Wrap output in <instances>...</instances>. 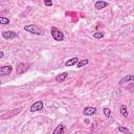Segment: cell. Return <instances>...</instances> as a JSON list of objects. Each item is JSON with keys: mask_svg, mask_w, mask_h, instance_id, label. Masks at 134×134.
<instances>
[{"mask_svg": "<svg viewBox=\"0 0 134 134\" xmlns=\"http://www.w3.org/2000/svg\"><path fill=\"white\" fill-rule=\"evenodd\" d=\"M93 37H94L95 39H102V38L104 37V34L100 32V31H96V32L93 34Z\"/></svg>", "mask_w": 134, "mask_h": 134, "instance_id": "obj_17", "label": "cell"}, {"mask_svg": "<svg viewBox=\"0 0 134 134\" xmlns=\"http://www.w3.org/2000/svg\"><path fill=\"white\" fill-rule=\"evenodd\" d=\"M0 84H1V83H0Z\"/></svg>", "mask_w": 134, "mask_h": 134, "instance_id": "obj_22", "label": "cell"}, {"mask_svg": "<svg viewBox=\"0 0 134 134\" xmlns=\"http://www.w3.org/2000/svg\"><path fill=\"white\" fill-rule=\"evenodd\" d=\"M117 130H119L120 132H125V133H126V132H129V129H128L127 127H122V126L117 128Z\"/></svg>", "mask_w": 134, "mask_h": 134, "instance_id": "obj_19", "label": "cell"}, {"mask_svg": "<svg viewBox=\"0 0 134 134\" xmlns=\"http://www.w3.org/2000/svg\"><path fill=\"white\" fill-rule=\"evenodd\" d=\"M79 61H80V60H79L77 57H74V58H71V59L67 60V61L65 62V66H66V67H70V66H73V65L78 64V62H79Z\"/></svg>", "mask_w": 134, "mask_h": 134, "instance_id": "obj_11", "label": "cell"}, {"mask_svg": "<svg viewBox=\"0 0 134 134\" xmlns=\"http://www.w3.org/2000/svg\"><path fill=\"white\" fill-rule=\"evenodd\" d=\"M44 4H45L46 6H53L54 2L52 1V0H44Z\"/></svg>", "mask_w": 134, "mask_h": 134, "instance_id": "obj_20", "label": "cell"}, {"mask_svg": "<svg viewBox=\"0 0 134 134\" xmlns=\"http://www.w3.org/2000/svg\"><path fill=\"white\" fill-rule=\"evenodd\" d=\"M95 112H96V108H94V107H86L83 111L84 115H86V116H90V115L94 114Z\"/></svg>", "mask_w": 134, "mask_h": 134, "instance_id": "obj_9", "label": "cell"}, {"mask_svg": "<svg viewBox=\"0 0 134 134\" xmlns=\"http://www.w3.org/2000/svg\"><path fill=\"white\" fill-rule=\"evenodd\" d=\"M43 106H44V104H43L42 100H37V102H35V103H34V104L30 106V111H31V112L39 111V110H41V109L43 108Z\"/></svg>", "mask_w": 134, "mask_h": 134, "instance_id": "obj_6", "label": "cell"}, {"mask_svg": "<svg viewBox=\"0 0 134 134\" xmlns=\"http://www.w3.org/2000/svg\"><path fill=\"white\" fill-rule=\"evenodd\" d=\"M132 81H134V77L132 76V74H129V76H127V77H125V78H123L120 82H119V85L120 86H122V85H124L125 83H128V82H132Z\"/></svg>", "mask_w": 134, "mask_h": 134, "instance_id": "obj_10", "label": "cell"}, {"mask_svg": "<svg viewBox=\"0 0 134 134\" xmlns=\"http://www.w3.org/2000/svg\"><path fill=\"white\" fill-rule=\"evenodd\" d=\"M10 23V19L6 17H0V24L1 25H6Z\"/></svg>", "mask_w": 134, "mask_h": 134, "instance_id": "obj_16", "label": "cell"}, {"mask_svg": "<svg viewBox=\"0 0 134 134\" xmlns=\"http://www.w3.org/2000/svg\"><path fill=\"white\" fill-rule=\"evenodd\" d=\"M103 113H104V115H105L106 117H109V116L111 115V110H110V109H108V108H104Z\"/></svg>", "mask_w": 134, "mask_h": 134, "instance_id": "obj_18", "label": "cell"}, {"mask_svg": "<svg viewBox=\"0 0 134 134\" xmlns=\"http://www.w3.org/2000/svg\"><path fill=\"white\" fill-rule=\"evenodd\" d=\"M88 63H89V60H88V59H84V60L79 61L78 64H77V66H78V68H82V67H84L85 65H87Z\"/></svg>", "mask_w": 134, "mask_h": 134, "instance_id": "obj_15", "label": "cell"}, {"mask_svg": "<svg viewBox=\"0 0 134 134\" xmlns=\"http://www.w3.org/2000/svg\"><path fill=\"white\" fill-rule=\"evenodd\" d=\"M21 111H22V108H18V109H13L12 111H10V112H7V113H5V114L1 115V116H0V119H1V120H5V119H11V117H13V116H15V115H17V114H19V113H20Z\"/></svg>", "mask_w": 134, "mask_h": 134, "instance_id": "obj_3", "label": "cell"}, {"mask_svg": "<svg viewBox=\"0 0 134 134\" xmlns=\"http://www.w3.org/2000/svg\"><path fill=\"white\" fill-rule=\"evenodd\" d=\"M108 4H109V3L106 2V1H103V0H98V1L95 2L94 6H95L96 10H103V9H105L106 6H108Z\"/></svg>", "mask_w": 134, "mask_h": 134, "instance_id": "obj_8", "label": "cell"}, {"mask_svg": "<svg viewBox=\"0 0 134 134\" xmlns=\"http://www.w3.org/2000/svg\"><path fill=\"white\" fill-rule=\"evenodd\" d=\"M2 37L5 39V40H13L17 37V34L13 30H5L2 32Z\"/></svg>", "mask_w": 134, "mask_h": 134, "instance_id": "obj_5", "label": "cell"}, {"mask_svg": "<svg viewBox=\"0 0 134 134\" xmlns=\"http://www.w3.org/2000/svg\"><path fill=\"white\" fill-rule=\"evenodd\" d=\"M52 37H53V39L55 40V41H59V42H61V41H63L64 40V34L61 31V30H59L57 27H52Z\"/></svg>", "mask_w": 134, "mask_h": 134, "instance_id": "obj_2", "label": "cell"}, {"mask_svg": "<svg viewBox=\"0 0 134 134\" xmlns=\"http://www.w3.org/2000/svg\"><path fill=\"white\" fill-rule=\"evenodd\" d=\"M27 65L25 64V63H19L18 65H17V68H16V70H17V73L18 74H22V73H24L26 70H27Z\"/></svg>", "mask_w": 134, "mask_h": 134, "instance_id": "obj_7", "label": "cell"}, {"mask_svg": "<svg viewBox=\"0 0 134 134\" xmlns=\"http://www.w3.org/2000/svg\"><path fill=\"white\" fill-rule=\"evenodd\" d=\"M4 57V53L3 52H0V59H2Z\"/></svg>", "mask_w": 134, "mask_h": 134, "instance_id": "obj_21", "label": "cell"}, {"mask_svg": "<svg viewBox=\"0 0 134 134\" xmlns=\"http://www.w3.org/2000/svg\"><path fill=\"white\" fill-rule=\"evenodd\" d=\"M120 111H121V114L124 117H128V109H127L126 105H122L121 108H120Z\"/></svg>", "mask_w": 134, "mask_h": 134, "instance_id": "obj_14", "label": "cell"}, {"mask_svg": "<svg viewBox=\"0 0 134 134\" xmlns=\"http://www.w3.org/2000/svg\"><path fill=\"white\" fill-rule=\"evenodd\" d=\"M67 76H68V73H67V72H62V73H60L59 76L56 77V81L59 82V83H62V82H64L66 80Z\"/></svg>", "mask_w": 134, "mask_h": 134, "instance_id": "obj_12", "label": "cell"}, {"mask_svg": "<svg viewBox=\"0 0 134 134\" xmlns=\"http://www.w3.org/2000/svg\"><path fill=\"white\" fill-rule=\"evenodd\" d=\"M24 30L28 31L30 34H34V35H38V36H43L44 35V30L35 24H29V25H25L24 26Z\"/></svg>", "mask_w": 134, "mask_h": 134, "instance_id": "obj_1", "label": "cell"}, {"mask_svg": "<svg viewBox=\"0 0 134 134\" xmlns=\"http://www.w3.org/2000/svg\"><path fill=\"white\" fill-rule=\"evenodd\" d=\"M64 129H65L64 125H59V126H57V128L54 130L53 134H62V133L64 132Z\"/></svg>", "mask_w": 134, "mask_h": 134, "instance_id": "obj_13", "label": "cell"}, {"mask_svg": "<svg viewBox=\"0 0 134 134\" xmlns=\"http://www.w3.org/2000/svg\"><path fill=\"white\" fill-rule=\"evenodd\" d=\"M13 71V67L11 65H5V66H1L0 67V77L3 76H7Z\"/></svg>", "mask_w": 134, "mask_h": 134, "instance_id": "obj_4", "label": "cell"}]
</instances>
